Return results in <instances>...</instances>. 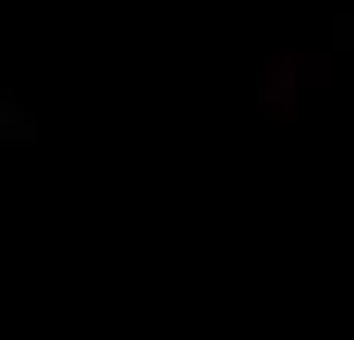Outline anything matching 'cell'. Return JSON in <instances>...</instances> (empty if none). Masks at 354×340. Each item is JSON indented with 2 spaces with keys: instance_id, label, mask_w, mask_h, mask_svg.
Masks as SVG:
<instances>
[{
  "instance_id": "1",
  "label": "cell",
  "mask_w": 354,
  "mask_h": 340,
  "mask_svg": "<svg viewBox=\"0 0 354 340\" xmlns=\"http://www.w3.org/2000/svg\"><path fill=\"white\" fill-rule=\"evenodd\" d=\"M290 65H295V60H286L281 69H272V74L258 83V102L263 106H290L295 102V69Z\"/></svg>"
},
{
  "instance_id": "2",
  "label": "cell",
  "mask_w": 354,
  "mask_h": 340,
  "mask_svg": "<svg viewBox=\"0 0 354 340\" xmlns=\"http://www.w3.org/2000/svg\"><path fill=\"white\" fill-rule=\"evenodd\" d=\"M5 143H14V138H19V143H32V115H28L24 106H14V97L10 92H5Z\"/></svg>"
},
{
  "instance_id": "3",
  "label": "cell",
  "mask_w": 354,
  "mask_h": 340,
  "mask_svg": "<svg viewBox=\"0 0 354 340\" xmlns=\"http://www.w3.org/2000/svg\"><path fill=\"white\" fill-rule=\"evenodd\" d=\"M331 46L336 51H354V14H336L331 19Z\"/></svg>"
}]
</instances>
